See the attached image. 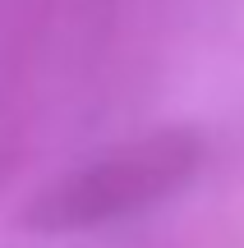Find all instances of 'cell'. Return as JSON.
Here are the masks:
<instances>
[{
	"label": "cell",
	"mask_w": 244,
	"mask_h": 248,
	"mask_svg": "<svg viewBox=\"0 0 244 248\" xmlns=\"http://www.w3.org/2000/svg\"><path fill=\"white\" fill-rule=\"evenodd\" d=\"M203 166V138L194 129H162L101 161L60 175L23 207V225L37 234H79L115 225L166 202Z\"/></svg>",
	"instance_id": "obj_1"
}]
</instances>
